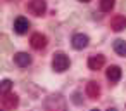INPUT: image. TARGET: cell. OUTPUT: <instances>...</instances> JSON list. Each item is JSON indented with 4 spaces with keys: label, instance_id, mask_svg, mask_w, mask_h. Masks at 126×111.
I'll list each match as a JSON object with an SVG mask.
<instances>
[{
    "label": "cell",
    "instance_id": "cell-2",
    "mask_svg": "<svg viewBox=\"0 0 126 111\" xmlns=\"http://www.w3.org/2000/svg\"><path fill=\"white\" fill-rule=\"evenodd\" d=\"M52 68H54L57 73L66 71V69L69 68V57H67L66 54H62V52L55 54V56H54V59H52Z\"/></svg>",
    "mask_w": 126,
    "mask_h": 111
},
{
    "label": "cell",
    "instance_id": "cell-13",
    "mask_svg": "<svg viewBox=\"0 0 126 111\" xmlns=\"http://www.w3.org/2000/svg\"><path fill=\"white\" fill-rule=\"evenodd\" d=\"M114 50H116L119 56H126V42L121 40V38H117V40L114 42Z\"/></svg>",
    "mask_w": 126,
    "mask_h": 111
},
{
    "label": "cell",
    "instance_id": "cell-3",
    "mask_svg": "<svg viewBox=\"0 0 126 111\" xmlns=\"http://www.w3.org/2000/svg\"><path fill=\"white\" fill-rule=\"evenodd\" d=\"M28 11L35 16H43L45 11H47V4L45 0H30L28 4Z\"/></svg>",
    "mask_w": 126,
    "mask_h": 111
},
{
    "label": "cell",
    "instance_id": "cell-12",
    "mask_svg": "<svg viewBox=\"0 0 126 111\" xmlns=\"http://www.w3.org/2000/svg\"><path fill=\"white\" fill-rule=\"evenodd\" d=\"M86 95H88L90 99H98V95H100V87H98L97 82H88V83H86Z\"/></svg>",
    "mask_w": 126,
    "mask_h": 111
},
{
    "label": "cell",
    "instance_id": "cell-17",
    "mask_svg": "<svg viewBox=\"0 0 126 111\" xmlns=\"http://www.w3.org/2000/svg\"><path fill=\"white\" fill-rule=\"evenodd\" d=\"M107 111H117V109H114V108H110V109H107Z\"/></svg>",
    "mask_w": 126,
    "mask_h": 111
},
{
    "label": "cell",
    "instance_id": "cell-16",
    "mask_svg": "<svg viewBox=\"0 0 126 111\" xmlns=\"http://www.w3.org/2000/svg\"><path fill=\"white\" fill-rule=\"evenodd\" d=\"M78 2H83V4H86V2H90V0H78Z\"/></svg>",
    "mask_w": 126,
    "mask_h": 111
},
{
    "label": "cell",
    "instance_id": "cell-11",
    "mask_svg": "<svg viewBox=\"0 0 126 111\" xmlns=\"http://www.w3.org/2000/svg\"><path fill=\"white\" fill-rule=\"evenodd\" d=\"M121 68L119 66H109V69H107V73H105V76H107V80L109 82H112V83H116V82H119L121 80Z\"/></svg>",
    "mask_w": 126,
    "mask_h": 111
},
{
    "label": "cell",
    "instance_id": "cell-7",
    "mask_svg": "<svg viewBox=\"0 0 126 111\" xmlns=\"http://www.w3.org/2000/svg\"><path fill=\"white\" fill-rule=\"evenodd\" d=\"M30 30V21L26 19V18H17L16 21H14V31L16 33H19V35H23V33H26Z\"/></svg>",
    "mask_w": 126,
    "mask_h": 111
},
{
    "label": "cell",
    "instance_id": "cell-6",
    "mask_svg": "<svg viewBox=\"0 0 126 111\" xmlns=\"http://www.w3.org/2000/svg\"><path fill=\"white\" fill-rule=\"evenodd\" d=\"M104 64H105V57H104L102 54H97V56H90V59H88V68H90V69H93V71L100 69V68H102Z\"/></svg>",
    "mask_w": 126,
    "mask_h": 111
},
{
    "label": "cell",
    "instance_id": "cell-4",
    "mask_svg": "<svg viewBox=\"0 0 126 111\" xmlns=\"http://www.w3.org/2000/svg\"><path fill=\"white\" fill-rule=\"evenodd\" d=\"M17 102H19V99H17V95L16 94H4L2 95V108L4 109H14L16 106H17Z\"/></svg>",
    "mask_w": 126,
    "mask_h": 111
},
{
    "label": "cell",
    "instance_id": "cell-18",
    "mask_svg": "<svg viewBox=\"0 0 126 111\" xmlns=\"http://www.w3.org/2000/svg\"><path fill=\"white\" fill-rule=\"evenodd\" d=\"M92 111H98V109H92Z\"/></svg>",
    "mask_w": 126,
    "mask_h": 111
},
{
    "label": "cell",
    "instance_id": "cell-10",
    "mask_svg": "<svg viewBox=\"0 0 126 111\" xmlns=\"http://www.w3.org/2000/svg\"><path fill=\"white\" fill-rule=\"evenodd\" d=\"M110 28H112L114 31H123V30L126 28V18L121 16V14L114 16V18L110 19Z\"/></svg>",
    "mask_w": 126,
    "mask_h": 111
},
{
    "label": "cell",
    "instance_id": "cell-9",
    "mask_svg": "<svg viewBox=\"0 0 126 111\" xmlns=\"http://www.w3.org/2000/svg\"><path fill=\"white\" fill-rule=\"evenodd\" d=\"M14 63H16L19 68H26V66L31 64V56L26 54V52H17V54L14 56Z\"/></svg>",
    "mask_w": 126,
    "mask_h": 111
},
{
    "label": "cell",
    "instance_id": "cell-15",
    "mask_svg": "<svg viewBox=\"0 0 126 111\" xmlns=\"http://www.w3.org/2000/svg\"><path fill=\"white\" fill-rule=\"evenodd\" d=\"M11 87H12V82H11V80H4L2 85H0V94H2V95L7 94V92L11 90Z\"/></svg>",
    "mask_w": 126,
    "mask_h": 111
},
{
    "label": "cell",
    "instance_id": "cell-8",
    "mask_svg": "<svg viewBox=\"0 0 126 111\" xmlns=\"http://www.w3.org/2000/svg\"><path fill=\"white\" fill-rule=\"evenodd\" d=\"M45 45H47V37H45V35L35 33V35L31 37V47H33L35 50H42Z\"/></svg>",
    "mask_w": 126,
    "mask_h": 111
},
{
    "label": "cell",
    "instance_id": "cell-5",
    "mask_svg": "<svg viewBox=\"0 0 126 111\" xmlns=\"http://www.w3.org/2000/svg\"><path fill=\"white\" fill-rule=\"evenodd\" d=\"M73 47L74 49H78V50H81V49H85L86 45H88V42H90V38L86 37V35H83V33H76V35H73Z\"/></svg>",
    "mask_w": 126,
    "mask_h": 111
},
{
    "label": "cell",
    "instance_id": "cell-14",
    "mask_svg": "<svg viewBox=\"0 0 126 111\" xmlns=\"http://www.w3.org/2000/svg\"><path fill=\"white\" fill-rule=\"evenodd\" d=\"M114 9V0H100V11L102 12H110Z\"/></svg>",
    "mask_w": 126,
    "mask_h": 111
},
{
    "label": "cell",
    "instance_id": "cell-1",
    "mask_svg": "<svg viewBox=\"0 0 126 111\" xmlns=\"http://www.w3.org/2000/svg\"><path fill=\"white\" fill-rule=\"evenodd\" d=\"M45 111H67L66 99L62 95H50L45 101Z\"/></svg>",
    "mask_w": 126,
    "mask_h": 111
}]
</instances>
